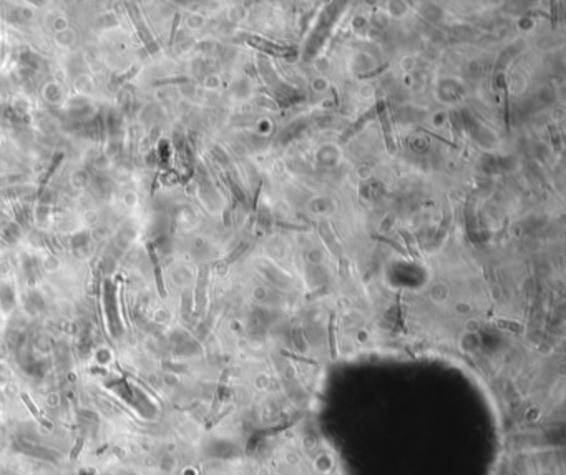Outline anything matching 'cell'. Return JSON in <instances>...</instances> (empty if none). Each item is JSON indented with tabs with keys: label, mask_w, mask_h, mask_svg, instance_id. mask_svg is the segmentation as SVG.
<instances>
[{
	"label": "cell",
	"mask_w": 566,
	"mask_h": 475,
	"mask_svg": "<svg viewBox=\"0 0 566 475\" xmlns=\"http://www.w3.org/2000/svg\"><path fill=\"white\" fill-rule=\"evenodd\" d=\"M377 115H378V120H380V123H382L383 135H385L387 150H389V152H394V136H392V130H390V125H389V120H387L385 107H383L382 100H378L377 102Z\"/></svg>",
	"instance_id": "cell-1"
},
{
	"label": "cell",
	"mask_w": 566,
	"mask_h": 475,
	"mask_svg": "<svg viewBox=\"0 0 566 475\" xmlns=\"http://www.w3.org/2000/svg\"><path fill=\"white\" fill-rule=\"evenodd\" d=\"M22 400H24V404L27 405V407H29V410L32 412V415H34V419L37 420V422L42 424V426H45L47 429H52V422H50V420H47L42 414L38 412V409L35 407V404H34V402H32V399H30L29 396H27V394H22Z\"/></svg>",
	"instance_id": "cell-2"
},
{
	"label": "cell",
	"mask_w": 566,
	"mask_h": 475,
	"mask_svg": "<svg viewBox=\"0 0 566 475\" xmlns=\"http://www.w3.org/2000/svg\"><path fill=\"white\" fill-rule=\"evenodd\" d=\"M83 449V440H81V438H78V440H76V445L73 447V450H72V460H75L76 457H78V452Z\"/></svg>",
	"instance_id": "cell-3"
}]
</instances>
